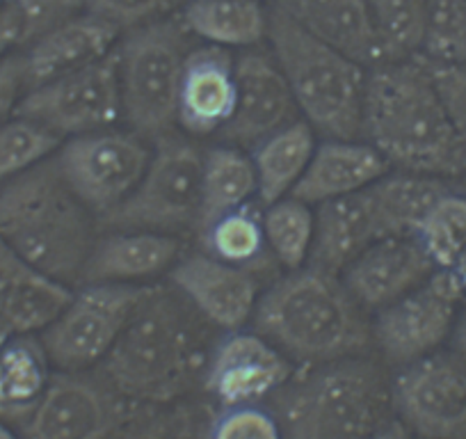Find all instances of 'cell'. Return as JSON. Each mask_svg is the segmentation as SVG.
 Masks as SVG:
<instances>
[{
	"mask_svg": "<svg viewBox=\"0 0 466 439\" xmlns=\"http://www.w3.org/2000/svg\"><path fill=\"white\" fill-rule=\"evenodd\" d=\"M448 271H451L452 275H455V280L460 281L461 289L466 291V248L461 250V254H460V257H457V261L452 263V268H448Z\"/></svg>",
	"mask_w": 466,
	"mask_h": 439,
	"instance_id": "46",
	"label": "cell"
},
{
	"mask_svg": "<svg viewBox=\"0 0 466 439\" xmlns=\"http://www.w3.org/2000/svg\"><path fill=\"white\" fill-rule=\"evenodd\" d=\"M419 57L423 60L425 69L430 71V78H432L434 87H437L439 97H441L443 107H446L451 127L455 131L457 145H460V156L466 177V66L441 65V62H432L423 56Z\"/></svg>",
	"mask_w": 466,
	"mask_h": 439,
	"instance_id": "38",
	"label": "cell"
},
{
	"mask_svg": "<svg viewBox=\"0 0 466 439\" xmlns=\"http://www.w3.org/2000/svg\"><path fill=\"white\" fill-rule=\"evenodd\" d=\"M169 280L190 307L228 332L240 330L257 311L258 284L252 271L219 261L208 252L178 259Z\"/></svg>",
	"mask_w": 466,
	"mask_h": 439,
	"instance_id": "14",
	"label": "cell"
},
{
	"mask_svg": "<svg viewBox=\"0 0 466 439\" xmlns=\"http://www.w3.org/2000/svg\"><path fill=\"white\" fill-rule=\"evenodd\" d=\"M268 39L307 124L327 138L357 140L364 117L366 66L299 28L275 5Z\"/></svg>",
	"mask_w": 466,
	"mask_h": 439,
	"instance_id": "5",
	"label": "cell"
},
{
	"mask_svg": "<svg viewBox=\"0 0 466 439\" xmlns=\"http://www.w3.org/2000/svg\"><path fill=\"white\" fill-rule=\"evenodd\" d=\"M186 0H83V10L119 30H133L165 19Z\"/></svg>",
	"mask_w": 466,
	"mask_h": 439,
	"instance_id": "37",
	"label": "cell"
},
{
	"mask_svg": "<svg viewBox=\"0 0 466 439\" xmlns=\"http://www.w3.org/2000/svg\"><path fill=\"white\" fill-rule=\"evenodd\" d=\"M92 213L65 181L56 156L0 186V236L66 286L78 284L96 243Z\"/></svg>",
	"mask_w": 466,
	"mask_h": 439,
	"instance_id": "2",
	"label": "cell"
},
{
	"mask_svg": "<svg viewBox=\"0 0 466 439\" xmlns=\"http://www.w3.org/2000/svg\"><path fill=\"white\" fill-rule=\"evenodd\" d=\"M419 56L441 65L466 66V0H428Z\"/></svg>",
	"mask_w": 466,
	"mask_h": 439,
	"instance_id": "36",
	"label": "cell"
},
{
	"mask_svg": "<svg viewBox=\"0 0 466 439\" xmlns=\"http://www.w3.org/2000/svg\"><path fill=\"white\" fill-rule=\"evenodd\" d=\"M25 92H28V74H25L24 53H12L0 60V122L16 115V107Z\"/></svg>",
	"mask_w": 466,
	"mask_h": 439,
	"instance_id": "41",
	"label": "cell"
},
{
	"mask_svg": "<svg viewBox=\"0 0 466 439\" xmlns=\"http://www.w3.org/2000/svg\"><path fill=\"white\" fill-rule=\"evenodd\" d=\"M236 103V60L227 48L204 46L186 57L178 87V124L192 136L222 131Z\"/></svg>",
	"mask_w": 466,
	"mask_h": 439,
	"instance_id": "20",
	"label": "cell"
},
{
	"mask_svg": "<svg viewBox=\"0 0 466 439\" xmlns=\"http://www.w3.org/2000/svg\"><path fill=\"white\" fill-rule=\"evenodd\" d=\"M10 337H12L10 327H7L5 322H3V318H0V348L5 346L7 342H10Z\"/></svg>",
	"mask_w": 466,
	"mask_h": 439,
	"instance_id": "47",
	"label": "cell"
},
{
	"mask_svg": "<svg viewBox=\"0 0 466 439\" xmlns=\"http://www.w3.org/2000/svg\"><path fill=\"white\" fill-rule=\"evenodd\" d=\"M181 259V243L172 234L115 230L96 239L80 284H137L169 272Z\"/></svg>",
	"mask_w": 466,
	"mask_h": 439,
	"instance_id": "22",
	"label": "cell"
},
{
	"mask_svg": "<svg viewBox=\"0 0 466 439\" xmlns=\"http://www.w3.org/2000/svg\"><path fill=\"white\" fill-rule=\"evenodd\" d=\"M460 190H461V192H464V195H466V177H461V183H460Z\"/></svg>",
	"mask_w": 466,
	"mask_h": 439,
	"instance_id": "49",
	"label": "cell"
},
{
	"mask_svg": "<svg viewBox=\"0 0 466 439\" xmlns=\"http://www.w3.org/2000/svg\"><path fill=\"white\" fill-rule=\"evenodd\" d=\"M178 19L190 35L227 51L257 46L270 30L263 0H186Z\"/></svg>",
	"mask_w": 466,
	"mask_h": 439,
	"instance_id": "26",
	"label": "cell"
},
{
	"mask_svg": "<svg viewBox=\"0 0 466 439\" xmlns=\"http://www.w3.org/2000/svg\"><path fill=\"white\" fill-rule=\"evenodd\" d=\"M106 439H160L151 425H127L124 428V419L112 428V433Z\"/></svg>",
	"mask_w": 466,
	"mask_h": 439,
	"instance_id": "43",
	"label": "cell"
},
{
	"mask_svg": "<svg viewBox=\"0 0 466 439\" xmlns=\"http://www.w3.org/2000/svg\"><path fill=\"white\" fill-rule=\"evenodd\" d=\"M254 195H258V181L249 156L236 147H215L206 151L197 230H206L219 215L249 204Z\"/></svg>",
	"mask_w": 466,
	"mask_h": 439,
	"instance_id": "30",
	"label": "cell"
},
{
	"mask_svg": "<svg viewBox=\"0 0 466 439\" xmlns=\"http://www.w3.org/2000/svg\"><path fill=\"white\" fill-rule=\"evenodd\" d=\"M7 5H10V0H0V12L5 10V7H7Z\"/></svg>",
	"mask_w": 466,
	"mask_h": 439,
	"instance_id": "50",
	"label": "cell"
},
{
	"mask_svg": "<svg viewBox=\"0 0 466 439\" xmlns=\"http://www.w3.org/2000/svg\"><path fill=\"white\" fill-rule=\"evenodd\" d=\"M373 439H410L405 424H389L373 434Z\"/></svg>",
	"mask_w": 466,
	"mask_h": 439,
	"instance_id": "45",
	"label": "cell"
},
{
	"mask_svg": "<svg viewBox=\"0 0 466 439\" xmlns=\"http://www.w3.org/2000/svg\"><path fill=\"white\" fill-rule=\"evenodd\" d=\"M393 405L405 428L425 439H466V360L432 352L402 366Z\"/></svg>",
	"mask_w": 466,
	"mask_h": 439,
	"instance_id": "13",
	"label": "cell"
},
{
	"mask_svg": "<svg viewBox=\"0 0 466 439\" xmlns=\"http://www.w3.org/2000/svg\"><path fill=\"white\" fill-rule=\"evenodd\" d=\"M0 439H21V437H16V434L12 433V428L5 424V421H0Z\"/></svg>",
	"mask_w": 466,
	"mask_h": 439,
	"instance_id": "48",
	"label": "cell"
},
{
	"mask_svg": "<svg viewBox=\"0 0 466 439\" xmlns=\"http://www.w3.org/2000/svg\"><path fill=\"white\" fill-rule=\"evenodd\" d=\"M263 231L272 257L290 272L299 271L311 257L316 213L304 201L284 197L263 213Z\"/></svg>",
	"mask_w": 466,
	"mask_h": 439,
	"instance_id": "32",
	"label": "cell"
},
{
	"mask_svg": "<svg viewBox=\"0 0 466 439\" xmlns=\"http://www.w3.org/2000/svg\"><path fill=\"white\" fill-rule=\"evenodd\" d=\"M60 145L56 133L19 115L0 122V186L56 156Z\"/></svg>",
	"mask_w": 466,
	"mask_h": 439,
	"instance_id": "35",
	"label": "cell"
},
{
	"mask_svg": "<svg viewBox=\"0 0 466 439\" xmlns=\"http://www.w3.org/2000/svg\"><path fill=\"white\" fill-rule=\"evenodd\" d=\"M16 115L48 128L60 140L112 128L124 117L116 51L85 69L30 87Z\"/></svg>",
	"mask_w": 466,
	"mask_h": 439,
	"instance_id": "10",
	"label": "cell"
},
{
	"mask_svg": "<svg viewBox=\"0 0 466 439\" xmlns=\"http://www.w3.org/2000/svg\"><path fill=\"white\" fill-rule=\"evenodd\" d=\"M258 332L290 355L339 362L364 351L370 327L339 275L309 266L277 281L258 298Z\"/></svg>",
	"mask_w": 466,
	"mask_h": 439,
	"instance_id": "4",
	"label": "cell"
},
{
	"mask_svg": "<svg viewBox=\"0 0 466 439\" xmlns=\"http://www.w3.org/2000/svg\"><path fill=\"white\" fill-rule=\"evenodd\" d=\"M448 190L452 188L441 177L405 172V169L384 174L369 188L384 239L416 236L425 215Z\"/></svg>",
	"mask_w": 466,
	"mask_h": 439,
	"instance_id": "27",
	"label": "cell"
},
{
	"mask_svg": "<svg viewBox=\"0 0 466 439\" xmlns=\"http://www.w3.org/2000/svg\"><path fill=\"white\" fill-rule=\"evenodd\" d=\"M389 168L391 165L387 158L369 142L329 138L316 147L290 197L318 206L322 201L355 195L380 181Z\"/></svg>",
	"mask_w": 466,
	"mask_h": 439,
	"instance_id": "25",
	"label": "cell"
},
{
	"mask_svg": "<svg viewBox=\"0 0 466 439\" xmlns=\"http://www.w3.org/2000/svg\"><path fill=\"white\" fill-rule=\"evenodd\" d=\"M452 343H455V352L466 360V298L461 302L460 313H457L455 327H452Z\"/></svg>",
	"mask_w": 466,
	"mask_h": 439,
	"instance_id": "44",
	"label": "cell"
},
{
	"mask_svg": "<svg viewBox=\"0 0 466 439\" xmlns=\"http://www.w3.org/2000/svg\"><path fill=\"white\" fill-rule=\"evenodd\" d=\"M387 62L420 53L428 0H366Z\"/></svg>",
	"mask_w": 466,
	"mask_h": 439,
	"instance_id": "33",
	"label": "cell"
},
{
	"mask_svg": "<svg viewBox=\"0 0 466 439\" xmlns=\"http://www.w3.org/2000/svg\"><path fill=\"white\" fill-rule=\"evenodd\" d=\"M316 147V136L311 124L307 122L286 124L254 145L252 163L257 169L258 197L263 204L270 206L290 197Z\"/></svg>",
	"mask_w": 466,
	"mask_h": 439,
	"instance_id": "28",
	"label": "cell"
},
{
	"mask_svg": "<svg viewBox=\"0 0 466 439\" xmlns=\"http://www.w3.org/2000/svg\"><path fill=\"white\" fill-rule=\"evenodd\" d=\"M289 378V360L263 334L233 330L215 346L206 389L227 407L252 405Z\"/></svg>",
	"mask_w": 466,
	"mask_h": 439,
	"instance_id": "15",
	"label": "cell"
},
{
	"mask_svg": "<svg viewBox=\"0 0 466 439\" xmlns=\"http://www.w3.org/2000/svg\"><path fill=\"white\" fill-rule=\"evenodd\" d=\"M295 98L277 60L263 53H243L236 60V103L222 136L231 145H257L290 124Z\"/></svg>",
	"mask_w": 466,
	"mask_h": 439,
	"instance_id": "17",
	"label": "cell"
},
{
	"mask_svg": "<svg viewBox=\"0 0 466 439\" xmlns=\"http://www.w3.org/2000/svg\"><path fill=\"white\" fill-rule=\"evenodd\" d=\"M199 234L206 252L245 271H252L270 252L263 231V215L252 201L219 215Z\"/></svg>",
	"mask_w": 466,
	"mask_h": 439,
	"instance_id": "31",
	"label": "cell"
},
{
	"mask_svg": "<svg viewBox=\"0 0 466 439\" xmlns=\"http://www.w3.org/2000/svg\"><path fill=\"white\" fill-rule=\"evenodd\" d=\"M122 30L92 15H74L30 39L24 53L28 89L85 69L110 56Z\"/></svg>",
	"mask_w": 466,
	"mask_h": 439,
	"instance_id": "19",
	"label": "cell"
},
{
	"mask_svg": "<svg viewBox=\"0 0 466 439\" xmlns=\"http://www.w3.org/2000/svg\"><path fill=\"white\" fill-rule=\"evenodd\" d=\"M437 271H448L466 248V195L448 190L432 206L414 236Z\"/></svg>",
	"mask_w": 466,
	"mask_h": 439,
	"instance_id": "34",
	"label": "cell"
},
{
	"mask_svg": "<svg viewBox=\"0 0 466 439\" xmlns=\"http://www.w3.org/2000/svg\"><path fill=\"white\" fill-rule=\"evenodd\" d=\"M210 439H284L275 416L254 405L227 407L213 424Z\"/></svg>",
	"mask_w": 466,
	"mask_h": 439,
	"instance_id": "39",
	"label": "cell"
},
{
	"mask_svg": "<svg viewBox=\"0 0 466 439\" xmlns=\"http://www.w3.org/2000/svg\"><path fill=\"white\" fill-rule=\"evenodd\" d=\"M382 239V225L369 188L355 195L322 201L316 210L309 266L331 275H343L350 263Z\"/></svg>",
	"mask_w": 466,
	"mask_h": 439,
	"instance_id": "24",
	"label": "cell"
},
{
	"mask_svg": "<svg viewBox=\"0 0 466 439\" xmlns=\"http://www.w3.org/2000/svg\"><path fill=\"white\" fill-rule=\"evenodd\" d=\"M46 352L33 334H12L0 348V421H24L51 383Z\"/></svg>",
	"mask_w": 466,
	"mask_h": 439,
	"instance_id": "29",
	"label": "cell"
},
{
	"mask_svg": "<svg viewBox=\"0 0 466 439\" xmlns=\"http://www.w3.org/2000/svg\"><path fill=\"white\" fill-rule=\"evenodd\" d=\"M419 439H425V437H419Z\"/></svg>",
	"mask_w": 466,
	"mask_h": 439,
	"instance_id": "51",
	"label": "cell"
},
{
	"mask_svg": "<svg viewBox=\"0 0 466 439\" xmlns=\"http://www.w3.org/2000/svg\"><path fill=\"white\" fill-rule=\"evenodd\" d=\"M24 19L25 42L78 15L83 0H10Z\"/></svg>",
	"mask_w": 466,
	"mask_h": 439,
	"instance_id": "40",
	"label": "cell"
},
{
	"mask_svg": "<svg viewBox=\"0 0 466 439\" xmlns=\"http://www.w3.org/2000/svg\"><path fill=\"white\" fill-rule=\"evenodd\" d=\"M119 421V407L106 389L65 373L51 378L24 419V439H106Z\"/></svg>",
	"mask_w": 466,
	"mask_h": 439,
	"instance_id": "16",
	"label": "cell"
},
{
	"mask_svg": "<svg viewBox=\"0 0 466 439\" xmlns=\"http://www.w3.org/2000/svg\"><path fill=\"white\" fill-rule=\"evenodd\" d=\"M384 407V383L364 362L327 366L286 398L284 439H373Z\"/></svg>",
	"mask_w": 466,
	"mask_h": 439,
	"instance_id": "7",
	"label": "cell"
},
{
	"mask_svg": "<svg viewBox=\"0 0 466 439\" xmlns=\"http://www.w3.org/2000/svg\"><path fill=\"white\" fill-rule=\"evenodd\" d=\"M275 7L361 66L387 62L366 0H275Z\"/></svg>",
	"mask_w": 466,
	"mask_h": 439,
	"instance_id": "23",
	"label": "cell"
},
{
	"mask_svg": "<svg viewBox=\"0 0 466 439\" xmlns=\"http://www.w3.org/2000/svg\"><path fill=\"white\" fill-rule=\"evenodd\" d=\"M201 360L204 339L187 300L147 289L101 364L107 383L124 396L163 403L187 387Z\"/></svg>",
	"mask_w": 466,
	"mask_h": 439,
	"instance_id": "3",
	"label": "cell"
},
{
	"mask_svg": "<svg viewBox=\"0 0 466 439\" xmlns=\"http://www.w3.org/2000/svg\"><path fill=\"white\" fill-rule=\"evenodd\" d=\"M361 133L398 169L441 179L464 177L455 131L419 56L370 69Z\"/></svg>",
	"mask_w": 466,
	"mask_h": 439,
	"instance_id": "1",
	"label": "cell"
},
{
	"mask_svg": "<svg viewBox=\"0 0 466 439\" xmlns=\"http://www.w3.org/2000/svg\"><path fill=\"white\" fill-rule=\"evenodd\" d=\"M145 293L136 284H83L39 332L48 362L69 373L103 362Z\"/></svg>",
	"mask_w": 466,
	"mask_h": 439,
	"instance_id": "9",
	"label": "cell"
},
{
	"mask_svg": "<svg viewBox=\"0 0 466 439\" xmlns=\"http://www.w3.org/2000/svg\"><path fill=\"white\" fill-rule=\"evenodd\" d=\"M437 266L414 236H391L370 245L343 272V284L364 309H384L419 289Z\"/></svg>",
	"mask_w": 466,
	"mask_h": 439,
	"instance_id": "18",
	"label": "cell"
},
{
	"mask_svg": "<svg viewBox=\"0 0 466 439\" xmlns=\"http://www.w3.org/2000/svg\"><path fill=\"white\" fill-rule=\"evenodd\" d=\"M71 295V286L44 275L0 236V318L12 334L44 332Z\"/></svg>",
	"mask_w": 466,
	"mask_h": 439,
	"instance_id": "21",
	"label": "cell"
},
{
	"mask_svg": "<svg viewBox=\"0 0 466 439\" xmlns=\"http://www.w3.org/2000/svg\"><path fill=\"white\" fill-rule=\"evenodd\" d=\"M24 42H25L24 19H21L16 7L10 3L5 10L0 12V60L12 56L15 48Z\"/></svg>",
	"mask_w": 466,
	"mask_h": 439,
	"instance_id": "42",
	"label": "cell"
},
{
	"mask_svg": "<svg viewBox=\"0 0 466 439\" xmlns=\"http://www.w3.org/2000/svg\"><path fill=\"white\" fill-rule=\"evenodd\" d=\"M466 291L451 271H434L428 281L380 309L373 334L378 346L393 364H411L452 334Z\"/></svg>",
	"mask_w": 466,
	"mask_h": 439,
	"instance_id": "12",
	"label": "cell"
},
{
	"mask_svg": "<svg viewBox=\"0 0 466 439\" xmlns=\"http://www.w3.org/2000/svg\"><path fill=\"white\" fill-rule=\"evenodd\" d=\"M201 174L204 154L192 142L160 138L136 190L103 215L112 230H137L172 234L197 227L201 210Z\"/></svg>",
	"mask_w": 466,
	"mask_h": 439,
	"instance_id": "8",
	"label": "cell"
},
{
	"mask_svg": "<svg viewBox=\"0 0 466 439\" xmlns=\"http://www.w3.org/2000/svg\"><path fill=\"white\" fill-rule=\"evenodd\" d=\"M151 149L137 133L96 131L62 142L56 163L71 190L94 210L107 215L140 183Z\"/></svg>",
	"mask_w": 466,
	"mask_h": 439,
	"instance_id": "11",
	"label": "cell"
},
{
	"mask_svg": "<svg viewBox=\"0 0 466 439\" xmlns=\"http://www.w3.org/2000/svg\"><path fill=\"white\" fill-rule=\"evenodd\" d=\"M187 35L181 19L165 16L133 28L116 51L122 115L137 136L160 140L178 124Z\"/></svg>",
	"mask_w": 466,
	"mask_h": 439,
	"instance_id": "6",
	"label": "cell"
}]
</instances>
